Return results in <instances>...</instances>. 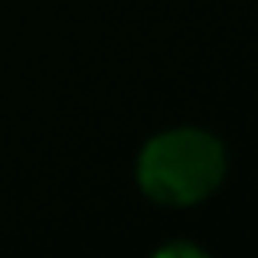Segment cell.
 <instances>
[{"instance_id": "obj_1", "label": "cell", "mask_w": 258, "mask_h": 258, "mask_svg": "<svg viewBox=\"0 0 258 258\" xmlns=\"http://www.w3.org/2000/svg\"><path fill=\"white\" fill-rule=\"evenodd\" d=\"M222 173V144L196 127H180L154 138L138 160L141 189L160 206H193L206 200L219 186Z\"/></svg>"}, {"instance_id": "obj_2", "label": "cell", "mask_w": 258, "mask_h": 258, "mask_svg": "<svg viewBox=\"0 0 258 258\" xmlns=\"http://www.w3.org/2000/svg\"><path fill=\"white\" fill-rule=\"evenodd\" d=\"M160 255H200V248H193V245H167V248H160Z\"/></svg>"}]
</instances>
